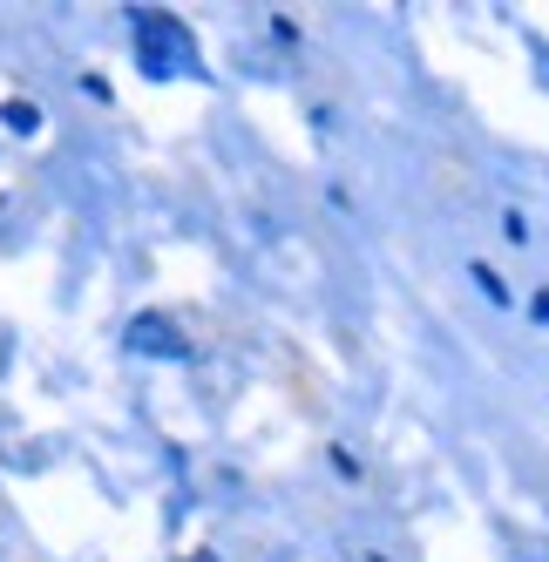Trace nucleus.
<instances>
[{
  "instance_id": "obj_1",
  "label": "nucleus",
  "mask_w": 549,
  "mask_h": 562,
  "mask_svg": "<svg viewBox=\"0 0 549 562\" xmlns=\"http://www.w3.org/2000/svg\"><path fill=\"white\" fill-rule=\"evenodd\" d=\"M130 34H136V61H143V75H156V82L204 75L198 34H190L177 14H164V8H130Z\"/></svg>"
},
{
  "instance_id": "obj_2",
  "label": "nucleus",
  "mask_w": 549,
  "mask_h": 562,
  "mask_svg": "<svg viewBox=\"0 0 549 562\" xmlns=\"http://www.w3.org/2000/svg\"><path fill=\"white\" fill-rule=\"evenodd\" d=\"M130 346H136V352H149V359H190V339L170 326L164 312H143V318H130Z\"/></svg>"
},
{
  "instance_id": "obj_3",
  "label": "nucleus",
  "mask_w": 549,
  "mask_h": 562,
  "mask_svg": "<svg viewBox=\"0 0 549 562\" xmlns=\"http://www.w3.org/2000/svg\"><path fill=\"white\" fill-rule=\"evenodd\" d=\"M0 123H8L14 136H34V130H42V109H34V102H8V109H0Z\"/></svg>"
},
{
  "instance_id": "obj_4",
  "label": "nucleus",
  "mask_w": 549,
  "mask_h": 562,
  "mask_svg": "<svg viewBox=\"0 0 549 562\" xmlns=\"http://www.w3.org/2000/svg\"><path fill=\"white\" fill-rule=\"evenodd\" d=\"M475 285H482V299H489V305H508V285H502L489 265H475Z\"/></svg>"
},
{
  "instance_id": "obj_5",
  "label": "nucleus",
  "mask_w": 549,
  "mask_h": 562,
  "mask_svg": "<svg viewBox=\"0 0 549 562\" xmlns=\"http://www.w3.org/2000/svg\"><path fill=\"white\" fill-rule=\"evenodd\" d=\"M502 237H508V245H523V237H529V224H523V211H508V217H502Z\"/></svg>"
}]
</instances>
